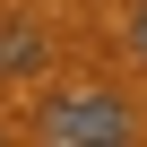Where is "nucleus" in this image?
Instances as JSON below:
<instances>
[{
  "label": "nucleus",
  "instance_id": "1",
  "mask_svg": "<svg viewBox=\"0 0 147 147\" xmlns=\"http://www.w3.org/2000/svg\"><path fill=\"white\" fill-rule=\"evenodd\" d=\"M35 138H43V147H121V138H130V104L104 95V87L52 95V104L35 113Z\"/></svg>",
  "mask_w": 147,
  "mask_h": 147
},
{
  "label": "nucleus",
  "instance_id": "3",
  "mask_svg": "<svg viewBox=\"0 0 147 147\" xmlns=\"http://www.w3.org/2000/svg\"><path fill=\"white\" fill-rule=\"evenodd\" d=\"M130 43H138V61H147V9H138V18H130Z\"/></svg>",
  "mask_w": 147,
  "mask_h": 147
},
{
  "label": "nucleus",
  "instance_id": "2",
  "mask_svg": "<svg viewBox=\"0 0 147 147\" xmlns=\"http://www.w3.org/2000/svg\"><path fill=\"white\" fill-rule=\"evenodd\" d=\"M26 69H43V26H0V78H26Z\"/></svg>",
  "mask_w": 147,
  "mask_h": 147
}]
</instances>
